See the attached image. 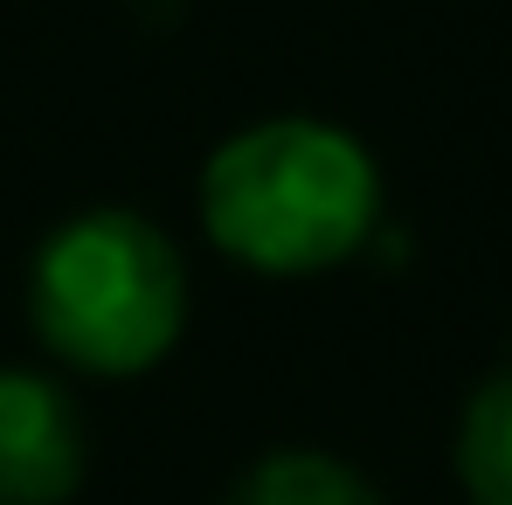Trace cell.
I'll list each match as a JSON object with an SVG mask.
<instances>
[{"mask_svg":"<svg viewBox=\"0 0 512 505\" xmlns=\"http://www.w3.org/2000/svg\"><path fill=\"white\" fill-rule=\"evenodd\" d=\"M208 243L263 277H312L360 250L381 222L374 153L326 118H263L201 167Z\"/></svg>","mask_w":512,"mask_h":505,"instance_id":"cell-1","label":"cell"},{"mask_svg":"<svg viewBox=\"0 0 512 505\" xmlns=\"http://www.w3.org/2000/svg\"><path fill=\"white\" fill-rule=\"evenodd\" d=\"M28 312L56 360L84 374H146L187 326V263L146 215L90 208L42 243Z\"/></svg>","mask_w":512,"mask_h":505,"instance_id":"cell-2","label":"cell"},{"mask_svg":"<svg viewBox=\"0 0 512 505\" xmlns=\"http://www.w3.org/2000/svg\"><path fill=\"white\" fill-rule=\"evenodd\" d=\"M84 478L77 402L28 367H0V505H63Z\"/></svg>","mask_w":512,"mask_h":505,"instance_id":"cell-3","label":"cell"},{"mask_svg":"<svg viewBox=\"0 0 512 505\" xmlns=\"http://www.w3.org/2000/svg\"><path fill=\"white\" fill-rule=\"evenodd\" d=\"M229 505H381V492L326 450H270L236 478Z\"/></svg>","mask_w":512,"mask_h":505,"instance_id":"cell-4","label":"cell"},{"mask_svg":"<svg viewBox=\"0 0 512 505\" xmlns=\"http://www.w3.org/2000/svg\"><path fill=\"white\" fill-rule=\"evenodd\" d=\"M457 478L471 505H512V374L485 381L457 422Z\"/></svg>","mask_w":512,"mask_h":505,"instance_id":"cell-5","label":"cell"}]
</instances>
